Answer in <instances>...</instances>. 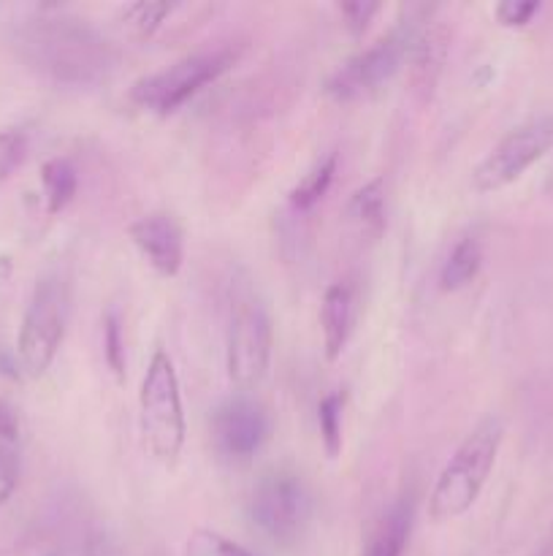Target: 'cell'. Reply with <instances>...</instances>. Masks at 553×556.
<instances>
[{
  "mask_svg": "<svg viewBox=\"0 0 553 556\" xmlns=\"http://www.w3.org/2000/svg\"><path fill=\"white\" fill-rule=\"evenodd\" d=\"M16 41L25 63L57 85H95L117 63L112 43L85 20L68 14L33 16L22 25Z\"/></svg>",
  "mask_w": 553,
  "mask_h": 556,
  "instance_id": "obj_1",
  "label": "cell"
},
{
  "mask_svg": "<svg viewBox=\"0 0 553 556\" xmlns=\"http://www.w3.org/2000/svg\"><path fill=\"white\" fill-rule=\"evenodd\" d=\"M504 438L502 418L488 416L461 440L459 448L442 467L428 494V516L432 521H453L464 516L480 497Z\"/></svg>",
  "mask_w": 553,
  "mask_h": 556,
  "instance_id": "obj_2",
  "label": "cell"
},
{
  "mask_svg": "<svg viewBox=\"0 0 553 556\" xmlns=\"http://www.w3.org/2000/svg\"><path fill=\"white\" fill-rule=\"evenodd\" d=\"M139 421L150 454L163 465H173L182 454L188 424H184L177 369L166 351L152 353L150 367L141 380Z\"/></svg>",
  "mask_w": 553,
  "mask_h": 556,
  "instance_id": "obj_3",
  "label": "cell"
},
{
  "mask_svg": "<svg viewBox=\"0 0 553 556\" xmlns=\"http://www.w3.org/2000/svg\"><path fill=\"white\" fill-rule=\"evenodd\" d=\"M68 309L70 293L65 277L57 271L38 277L16 337V362L27 378H41L52 367L63 345Z\"/></svg>",
  "mask_w": 553,
  "mask_h": 556,
  "instance_id": "obj_4",
  "label": "cell"
},
{
  "mask_svg": "<svg viewBox=\"0 0 553 556\" xmlns=\"http://www.w3.org/2000/svg\"><path fill=\"white\" fill-rule=\"evenodd\" d=\"M236 58L239 52L231 47L188 54V58L177 60L168 68L157 71V74L141 76L130 87V98H133L136 106L166 117V114L177 112L184 101H190L201 87L211 85L217 76L226 74L236 63Z\"/></svg>",
  "mask_w": 553,
  "mask_h": 556,
  "instance_id": "obj_5",
  "label": "cell"
},
{
  "mask_svg": "<svg viewBox=\"0 0 553 556\" xmlns=\"http://www.w3.org/2000/svg\"><path fill=\"white\" fill-rule=\"evenodd\" d=\"M271 342H274V331H271L269 309L253 293L236 296L231 324H228L226 367L228 378L239 389H255L266 378L271 364Z\"/></svg>",
  "mask_w": 553,
  "mask_h": 556,
  "instance_id": "obj_6",
  "label": "cell"
},
{
  "mask_svg": "<svg viewBox=\"0 0 553 556\" xmlns=\"http://www.w3.org/2000/svg\"><path fill=\"white\" fill-rule=\"evenodd\" d=\"M249 519L269 541H296L309 519V494L301 476L291 470L266 472L249 494Z\"/></svg>",
  "mask_w": 553,
  "mask_h": 556,
  "instance_id": "obj_7",
  "label": "cell"
},
{
  "mask_svg": "<svg viewBox=\"0 0 553 556\" xmlns=\"http://www.w3.org/2000/svg\"><path fill=\"white\" fill-rule=\"evenodd\" d=\"M553 147V117H537L510 130L472 172L477 193H493L513 185Z\"/></svg>",
  "mask_w": 553,
  "mask_h": 556,
  "instance_id": "obj_8",
  "label": "cell"
},
{
  "mask_svg": "<svg viewBox=\"0 0 553 556\" xmlns=\"http://www.w3.org/2000/svg\"><path fill=\"white\" fill-rule=\"evenodd\" d=\"M412 33H415V27L401 25L380 41H374L369 49L352 54L345 65H339L331 74V79L325 81V92L334 101H356V98L377 90L383 81H388L399 71L401 60L410 54Z\"/></svg>",
  "mask_w": 553,
  "mask_h": 556,
  "instance_id": "obj_9",
  "label": "cell"
},
{
  "mask_svg": "<svg viewBox=\"0 0 553 556\" xmlns=\"http://www.w3.org/2000/svg\"><path fill=\"white\" fill-rule=\"evenodd\" d=\"M211 438L226 459L247 462L269 438V418L263 407L247 396L226 400L211 413Z\"/></svg>",
  "mask_w": 553,
  "mask_h": 556,
  "instance_id": "obj_10",
  "label": "cell"
},
{
  "mask_svg": "<svg viewBox=\"0 0 553 556\" xmlns=\"http://www.w3.org/2000/svg\"><path fill=\"white\" fill-rule=\"evenodd\" d=\"M136 250L163 277H177L184 261V233L166 212H152L128 226Z\"/></svg>",
  "mask_w": 553,
  "mask_h": 556,
  "instance_id": "obj_11",
  "label": "cell"
},
{
  "mask_svg": "<svg viewBox=\"0 0 553 556\" xmlns=\"http://www.w3.org/2000/svg\"><path fill=\"white\" fill-rule=\"evenodd\" d=\"M352 288L345 282H336L325 291L323 304H320V331H323L325 358L336 362L345 351L352 331Z\"/></svg>",
  "mask_w": 553,
  "mask_h": 556,
  "instance_id": "obj_12",
  "label": "cell"
},
{
  "mask_svg": "<svg viewBox=\"0 0 553 556\" xmlns=\"http://www.w3.org/2000/svg\"><path fill=\"white\" fill-rule=\"evenodd\" d=\"M445 41H448V36H445L442 27H426L421 33H412L410 58L412 68H415V81L421 90L432 92L434 81H437V74L445 60Z\"/></svg>",
  "mask_w": 553,
  "mask_h": 556,
  "instance_id": "obj_13",
  "label": "cell"
},
{
  "mask_svg": "<svg viewBox=\"0 0 553 556\" xmlns=\"http://www.w3.org/2000/svg\"><path fill=\"white\" fill-rule=\"evenodd\" d=\"M412 527V494L410 497L399 500L394 505L388 516L383 519V525L377 527L374 538L369 541L363 556H401L404 554L407 538H410Z\"/></svg>",
  "mask_w": 553,
  "mask_h": 556,
  "instance_id": "obj_14",
  "label": "cell"
},
{
  "mask_svg": "<svg viewBox=\"0 0 553 556\" xmlns=\"http://www.w3.org/2000/svg\"><path fill=\"white\" fill-rule=\"evenodd\" d=\"M483 266V250L480 242L475 237H464L455 242V248L450 250L448 261L442 264L439 271V288L442 291H461V288L470 286L477 277Z\"/></svg>",
  "mask_w": 553,
  "mask_h": 556,
  "instance_id": "obj_15",
  "label": "cell"
},
{
  "mask_svg": "<svg viewBox=\"0 0 553 556\" xmlns=\"http://www.w3.org/2000/svg\"><path fill=\"white\" fill-rule=\"evenodd\" d=\"M347 217L369 237H380L385 228V185L383 179H372L352 193L347 201Z\"/></svg>",
  "mask_w": 553,
  "mask_h": 556,
  "instance_id": "obj_16",
  "label": "cell"
},
{
  "mask_svg": "<svg viewBox=\"0 0 553 556\" xmlns=\"http://www.w3.org/2000/svg\"><path fill=\"white\" fill-rule=\"evenodd\" d=\"M41 185L43 199H47V212L49 215H57V212H63L74 201L79 179H76V168L65 157H52V161L41 166Z\"/></svg>",
  "mask_w": 553,
  "mask_h": 556,
  "instance_id": "obj_17",
  "label": "cell"
},
{
  "mask_svg": "<svg viewBox=\"0 0 553 556\" xmlns=\"http://www.w3.org/2000/svg\"><path fill=\"white\" fill-rule=\"evenodd\" d=\"M334 174H336V155L329 152L325 157H320L301 179H298L296 188L291 190V206L293 210H312L325 193H329L331 182H334Z\"/></svg>",
  "mask_w": 553,
  "mask_h": 556,
  "instance_id": "obj_18",
  "label": "cell"
},
{
  "mask_svg": "<svg viewBox=\"0 0 553 556\" xmlns=\"http://www.w3.org/2000/svg\"><path fill=\"white\" fill-rule=\"evenodd\" d=\"M173 9H177L173 3H144V0H139V3L125 5L119 16H123V25L130 36L152 38L160 30L163 22L171 16Z\"/></svg>",
  "mask_w": 553,
  "mask_h": 556,
  "instance_id": "obj_19",
  "label": "cell"
},
{
  "mask_svg": "<svg viewBox=\"0 0 553 556\" xmlns=\"http://www.w3.org/2000/svg\"><path fill=\"white\" fill-rule=\"evenodd\" d=\"M342 410H345V396L329 394L320 400L318 405V424H320V440L331 459H336L342 451Z\"/></svg>",
  "mask_w": 553,
  "mask_h": 556,
  "instance_id": "obj_20",
  "label": "cell"
},
{
  "mask_svg": "<svg viewBox=\"0 0 553 556\" xmlns=\"http://www.w3.org/2000/svg\"><path fill=\"white\" fill-rule=\"evenodd\" d=\"M184 556H253L244 546L215 530H195L184 543Z\"/></svg>",
  "mask_w": 553,
  "mask_h": 556,
  "instance_id": "obj_21",
  "label": "cell"
},
{
  "mask_svg": "<svg viewBox=\"0 0 553 556\" xmlns=\"http://www.w3.org/2000/svg\"><path fill=\"white\" fill-rule=\"evenodd\" d=\"M27 150H30V139L22 128H5L0 130V182L11 177L16 168L25 163Z\"/></svg>",
  "mask_w": 553,
  "mask_h": 556,
  "instance_id": "obj_22",
  "label": "cell"
},
{
  "mask_svg": "<svg viewBox=\"0 0 553 556\" xmlns=\"http://www.w3.org/2000/svg\"><path fill=\"white\" fill-rule=\"evenodd\" d=\"M103 356H106L108 369L117 375V380L125 378V340L123 326H119V315L108 309L103 315Z\"/></svg>",
  "mask_w": 553,
  "mask_h": 556,
  "instance_id": "obj_23",
  "label": "cell"
},
{
  "mask_svg": "<svg viewBox=\"0 0 553 556\" xmlns=\"http://www.w3.org/2000/svg\"><path fill=\"white\" fill-rule=\"evenodd\" d=\"M537 11H540V3H535V0H504L493 9V14H497L499 25L524 27L529 25Z\"/></svg>",
  "mask_w": 553,
  "mask_h": 556,
  "instance_id": "obj_24",
  "label": "cell"
},
{
  "mask_svg": "<svg viewBox=\"0 0 553 556\" xmlns=\"http://www.w3.org/2000/svg\"><path fill=\"white\" fill-rule=\"evenodd\" d=\"M380 11V3H366V0H352V3H342L339 14L345 20V27L352 36H363L369 25H372L374 14Z\"/></svg>",
  "mask_w": 553,
  "mask_h": 556,
  "instance_id": "obj_25",
  "label": "cell"
},
{
  "mask_svg": "<svg viewBox=\"0 0 553 556\" xmlns=\"http://www.w3.org/2000/svg\"><path fill=\"white\" fill-rule=\"evenodd\" d=\"M16 483H20V456L9 445H0V505L9 503L11 494L16 492Z\"/></svg>",
  "mask_w": 553,
  "mask_h": 556,
  "instance_id": "obj_26",
  "label": "cell"
},
{
  "mask_svg": "<svg viewBox=\"0 0 553 556\" xmlns=\"http://www.w3.org/2000/svg\"><path fill=\"white\" fill-rule=\"evenodd\" d=\"M20 440V416L5 400H0V443L14 445Z\"/></svg>",
  "mask_w": 553,
  "mask_h": 556,
  "instance_id": "obj_27",
  "label": "cell"
},
{
  "mask_svg": "<svg viewBox=\"0 0 553 556\" xmlns=\"http://www.w3.org/2000/svg\"><path fill=\"white\" fill-rule=\"evenodd\" d=\"M85 556H112V543L103 535H92L87 541V554Z\"/></svg>",
  "mask_w": 553,
  "mask_h": 556,
  "instance_id": "obj_28",
  "label": "cell"
},
{
  "mask_svg": "<svg viewBox=\"0 0 553 556\" xmlns=\"http://www.w3.org/2000/svg\"><path fill=\"white\" fill-rule=\"evenodd\" d=\"M545 195L553 201V166L548 168V177H545Z\"/></svg>",
  "mask_w": 553,
  "mask_h": 556,
  "instance_id": "obj_29",
  "label": "cell"
}]
</instances>
